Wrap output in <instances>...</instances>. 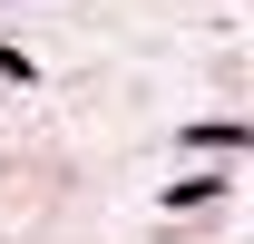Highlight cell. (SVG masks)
<instances>
[{"label": "cell", "instance_id": "1", "mask_svg": "<svg viewBox=\"0 0 254 244\" xmlns=\"http://www.w3.org/2000/svg\"><path fill=\"white\" fill-rule=\"evenodd\" d=\"M186 147H215V156H235V147H245V127H235V118H205V127H186Z\"/></svg>", "mask_w": 254, "mask_h": 244}]
</instances>
